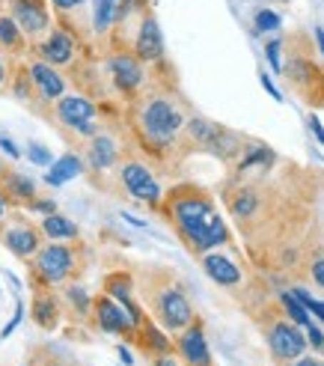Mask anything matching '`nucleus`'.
<instances>
[{"mask_svg": "<svg viewBox=\"0 0 324 366\" xmlns=\"http://www.w3.org/2000/svg\"><path fill=\"white\" fill-rule=\"evenodd\" d=\"M0 185H4V191L9 194V197H15V199H33V194H36V188H33V182L27 179V176H21V173H15V170H6V176L0 179Z\"/></svg>", "mask_w": 324, "mask_h": 366, "instance_id": "obj_22", "label": "nucleus"}, {"mask_svg": "<svg viewBox=\"0 0 324 366\" xmlns=\"http://www.w3.org/2000/svg\"><path fill=\"white\" fill-rule=\"evenodd\" d=\"M170 217L178 227V232L188 239V244L196 253H211L218 244L226 242V224L223 217L214 212L211 199L200 194H178L170 203Z\"/></svg>", "mask_w": 324, "mask_h": 366, "instance_id": "obj_1", "label": "nucleus"}, {"mask_svg": "<svg viewBox=\"0 0 324 366\" xmlns=\"http://www.w3.org/2000/svg\"><path fill=\"white\" fill-rule=\"evenodd\" d=\"M283 307H285V316H289L295 325H300V327H307V325H313V319H310V310L300 304V298L295 295V292H283Z\"/></svg>", "mask_w": 324, "mask_h": 366, "instance_id": "obj_25", "label": "nucleus"}, {"mask_svg": "<svg viewBox=\"0 0 324 366\" xmlns=\"http://www.w3.org/2000/svg\"><path fill=\"white\" fill-rule=\"evenodd\" d=\"M310 313H313V316H318V319L324 322V301H315V307L310 310Z\"/></svg>", "mask_w": 324, "mask_h": 366, "instance_id": "obj_44", "label": "nucleus"}, {"mask_svg": "<svg viewBox=\"0 0 324 366\" xmlns=\"http://www.w3.org/2000/svg\"><path fill=\"white\" fill-rule=\"evenodd\" d=\"M51 4L57 6V9H63V12H66V9H75V6H81L83 0H51Z\"/></svg>", "mask_w": 324, "mask_h": 366, "instance_id": "obj_39", "label": "nucleus"}, {"mask_svg": "<svg viewBox=\"0 0 324 366\" xmlns=\"http://www.w3.org/2000/svg\"><path fill=\"white\" fill-rule=\"evenodd\" d=\"M155 313H158L161 325H164L167 331H185V327L193 322V307H191V301L185 298V292L176 289V286L164 289V292L158 295Z\"/></svg>", "mask_w": 324, "mask_h": 366, "instance_id": "obj_5", "label": "nucleus"}, {"mask_svg": "<svg viewBox=\"0 0 324 366\" xmlns=\"http://www.w3.org/2000/svg\"><path fill=\"white\" fill-rule=\"evenodd\" d=\"M6 209H9V203H6V197L0 194V221H4V217H6Z\"/></svg>", "mask_w": 324, "mask_h": 366, "instance_id": "obj_47", "label": "nucleus"}, {"mask_svg": "<svg viewBox=\"0 0 324 366\" xmlns=\"http://www.w3.org/2000/svg\"><path fill=\"white\" fill-rule=\"evenodd\" d=\"M307 340L315 345V349H321V345H324V331H321V327H315V325H307Z\"/></svg>", "mask_w": 324, "mask_h": 366, "instance_id": "obj_34", "label": "nucleus"}, {"mask_svg": "<svg viewBox=\"0 0 324 366\" xmlns=\"http://www.w3.org/2000/svg\"><path fill=\"white\" fill-rule=\"evenodd\" d=\"M315 39H318V48H321V54H324V30H321V27H315Z\"/></svg>", "mask_w": 324, "mask_h": 366, "instance_id": "obj_48", "label": "nucleus"}, {"mask_svg": "<svg viewBox=\"0 0 324 366\" xmlns=\"http://www.w3.org/2000/svg\"><path fill=\"white\" fill-rule=\"evenodd\" d=\"M188 132H191V137L200 143V146H206V149H211L214 155H221V158H229L232 152L238 149V143L232 140L221 125H214V122H208V119H191L188 122Z\"/></svg>", "mask_w": 324, "mask_h": 366, "instance_id": "obj_9", "label": "nucleus"}, {"mask_svg": "<svg viewBox=\"0 0 324 366\" xmlns=\"http://www.w3.org/2000/svg\"><path fill=\"white\" fill-rule=\"evenodd\" d=\"M268 349L280 363H295L298 357H303L307 337L300 334V325L295 322H274L268 327Z\"/></svg>", "mask_w": 324, "mask_h": 366, "instance_id": "obj_4", "label": "nucleus"}, {"mask_svg": "<svg viewBox=\"0 0 324 366\" xmlns=\"http://www.w3.org/2000/svg\"><path fill=\"white\" fill-rule=\"evenodd\" d=\"M93 313H96V325L104 334H137V322L131 319V313L111 295H101L98 301H93Z\"/></svg>", "mask_w": 324, "mask_h": 366, "instance_id": "obj_7", "label": "nucleus"}, {"mask_svg": "<svg viewBox=\"0 0 324 366\" xmlns=\"http://www.w3.org/2000/svg\"><path fill=\"white\" fill-rule=\"evenodd\" d=\"M30 78H33L36 86H39V93H42L45 102H60V99H63L66 81L60 78V71L54 69L51 63H45V60L30 63Z\"/></svg>", "mask_w": 324, "mask_h": 366, "instance_id": "obj_15", "label": "nucleus"}, {"mask_svg": "<svg viewBox=\"0 0 324 366\" xmlns=\"http://www.w3.org/2000/svg\"><path fill=\"white\" fill-rule=\"evenodd\" d=\"M0 149H4L9 158H18V155H21V152H18L15 146H12V140H6V137H0Z\"/></svg>", "mask_w": 324, "mask_h": 366, "instance_id": "obj_40", "label": "nucleus"}, {"mask_svg": "<svg viewBox=\"0 0 324 366\" xmlns=\"http://www.w3.org/2000/svg\"><path fill=\"white\" fill-rule=\"evenodd\" d=\"M27 158H30L33 164H39V167H48V164H51V152L45 149L42 143H30V146H27Z\"/></svg>", "mask_w": 324, "mask_h": 366, "instance_id": "obj_31", "label": "nucleus"}, {"mask_svg": "<svg viewBox=\"0 0 324 366\" xmlns=\"http://www.w3.org/2000/svg\"><path fill=\"white\" fill-rule=\"evenodd\" d=\"M280 48H283V45H280L277 39L265 45V57H268V63H271V69H274V71H283V63H280Z\"/></svg>", "mask_w": 324, "mask_h": 366, "instance_id": "obj_32", "label": "nucleus"}, {"mask_svg": "<svg viewBox=\"0 0 324 366\" xmlns=\"http://www.w3.org/2000/svg\"><path fill=\"white\" fill-rule=\"evenodd\" d=\"M66 295H69V301H71V304L78 307V313H81V316L93 310V301H89V295L83 292V286H69V289H66Z\"/></svg>", "mask_w": 324, "mask_h": 366, "instance_id": "obj_28", "label": "nucleus"}, {"mask_svg": "<svg viewBox=\"0 0 324 366\" xmlns=\"http://www.w3.org/2000/svg\"><path fill=\"white\" fill-rule=\"evenodd\" d=\"M119 357H122V363H125V366H131V363H134L131 352H128V349H122V345H119Z\"/></svg>", "mask_w": 324, "mask_h": 366, "instance_id": "obj_42", "label": "nucleus"}, {"mask_svg": "<svg viewBox=\"0 0 324 366\" xmlns=\"http://www.w3.org/2000/svg\"><path fill=\"white\" fill-rule=\"evenodd\" d=\"M24 30L15 24L12 15H0V45L9 48V51H21V42H24Z\"/></svg>", "mask_w": 324, "mask_h": 366, "instance_id": "obj_24", "label": "nucleus"}, {"mask_svg": "<svg viewBox=\"0 0 324 366\" xmlns=\"http://www.w3.org/2000/svg\"><path fill=\"white\" fill-rule=\"evenodd\" d=\"M39 51V57L51 66H66L71 57H75V39L66 33V30H51L45 36V42L36 48Z\"/></svg>", "mask_w": 324, "mask_h": 366, "instance_id": "obj_16", "label": "nucleus"}, {"mask_svg": "<svg viewBox=\"0 0 324 366\" xmlns=\"http://www.w3.org/2000/svg\"><path fill=\"white\" fill-rule=\"evenodd\" d=\"M39 366H71V363H63V360H57V357H48V360H42Z\"/></svg>", "mask_w": 324, "mask_h": 366, "instance_id": "obj_46", "label": "nucleus"}, {"mask_svg": "<svg viewBox=\"0 0 324 366\" xmlns=\"http://www.w3.org/2000/svg\"><path fill=\"white\" fill-rule=\"evenodd\" d=\"M57 119L66 128H75L78 134L86 137H96L98 134V125H96V104L83 99V96H63L57 102Z\"/></svg>", "mask_w": 324, "mask_h": 366, "instance_id": "obj_6", "label": "nucleus"}, {"mask_svg": "<svg viewBox=\"0 0 324 366\" xmlns=\"http://www.w3.org/2000/svg\"><path fill=\"white\" fill-rule=\"evenodd\" d=\"M6 86V63H4V57H0V89Z\"/></svg>", "mask_w": 324, "mask_h": 366, "instance_id": "obj_45", "label": "nucleus"}, {"mask_svg": "<svg viewBox=\"0 0 324 366\" xmlns=\"http://www.w3.org/2000/svg\"><path fill=\"white\" fill-rule=\"evenodd\" d=\"M203 268L218 286H238L241 283V268L223 253H206L203 256Z\"/></svg>", "mask_w": 324, "mask_h": 366, "instance_id": "obj_17", "label": "nucleus"}, {"mask_svg": "<svg viewBox=\"0 0 324 366\" xmlns=\"http://www.w3.org/2000/svg\"><path fill=\"white\" fill-rule=\"evenodd\" d=\"M155 366H178V363H176V357H170V355H158Z\"/></svg>", "mask_w": 324, "mask_h": 366, "instance_id": "obj_41", "label": "nucleus"}, {"mask_svg": "<svg viewBox=\"0 0 324 366\" xmlns=\"http://www.w3.org/2000/svg\"><path fill=\"white\" fill-rule=\"evenodd\" d=\"M48 239H54V242H71V239H78V227H75V221H69L66 214H45L42 217V227H39Z\"/></svg>", "mask_w": 324, "mask_h": 366, "instance_id": "obj_21", "label": "nucleus"}, {"mask_svg": "<svg viewBox=\"0 0 324 366\" xmlns=\"http://www.w3.org/2000/svg\"><path fill=\"white\" fill-rule=\"evenodd\" d=\"M268 161H274L271 149H265V146H256L253 152H250V155H244V158H241V170L253 167V164H268Z\"/></svg>", "mask_w": 324, "mask_h": 366, "instance_id": "obj_30", "label": "nucleus"}, {"mask_svg": "<svg viewBox=\"0 0 324 366\" xmlns=\"http://www.w3.org/2000/svg\"><path fill=\"white\" fill-rule=\"evenodd\" d=\"M86 158H89V167H93V170L113 167V161H116V143L107 137V134H96L93 140H89Z\"/></svg>", "mask_w": 324, "mask_h": 366, "instance_id": "obj_18", "label": "nucleus"}, {"mask_svg": "<svg viewBox=\"0 0 324 366\" xmlns=\"http://www.w3.org/2000/svg\"><path fill=\"white\" fill-rule=\"evenodd\" d=\"M137 334H140V342H143V349H149V352H158V355H170V340L158 331L155 325H149V322H143L140 327H137Z\"/></svg>", "mask_w": 324, "mask_h": 366, "instance_id": "obj_23", "label": "nucleus"}, {"mask_svg": "<svg viewBox=\"0 0 324 366\" xmlns=\"http://www.w3.org/2000/svg\"><path fill=\"white\" fill-rule=\"evenodd\" d=\"M33 209H36V212H45V214L57 212V209H54V199H33Z\"/></svg>", "mask_w": 324, "mask_h": 366, "instance_id": "obj_36", "label": "nucleus"}, {"mask_svg": "<svg viewBox=\"0 0 324 366\" xmlns=\"http://www.w3.org/2000/svg\"><path fill=\"white\" fill-rule=\"evenodd\" d=\"M122 185L128 188V194L140 203H149V206H158L161 199V185L155 182V176L143 167L137 161H128L122 164Z\"/></svg>", "mask_w": 324, "mask_h": 366, "instance_id": "obj_8", "label": "nucleus"}, {"mask_svg": "<svg viewBox=\"0 0 324 366\" xmlns=\"http://www.w3.org/2000/svg\"><path fill=\"white\" fill-rule=\"evenodd\" d=\"M259 81H262V86L268 89V96H271L274 102H283V96H280V89L274 86V81H271V78H268V75H265V71H262V75H259Z\"/></svg>", "mask_w": 324, "mask_h": 366, "instance_id": "obj_35", "label": "nucleus"}, {"mask_svg": "<svg viewBox=\"0 0 324 366\" xmlns=\"http://www.w3.org/2000/svg\"><path fill=\"white\" fill-rule=\"evenodd\" d=\"M178 355L188 366H211V352L200 325H188L185 334L178 337Z\"/></svg>", "mask_w": 324, "mask_h": 366, "instance_id": "obj_13", "label": "nucleus"}, {"mask_svg": "<svg viewBox=\"0 0 324 366\" xmlns=\"http://www.w3.org/2000/svg\"><path fill=\"white\" fill-rule=\"evenodd\" d=\"M21 316H24V307H21V304H18V307H15V316L9 319V325L4 327V331H0V340H6V337H9L12 331H15V327H18V322H21Z\"/></svg>", "mask_w": 324, "mask_h": 366, "instance_id": "obj_33", "label": "nucleus"}, {"mask_svg": "<svg viewBox=\"0 0 324 366\" xmlns=\"http://www.w3.org/2000/svg\"><path fill=\"white\" fill-rule=\"evenodd\" d=\"M182 125H185V117L167 99H149L140 111V128L155 146H170L176 134L182 132Z\"/></svg>", "mask_w": 324, "mask_h": 366, "instance_id": "obj_2", "label": "nucleus"}, {"mask_svg": "<svg viewBox=\"0 0 324 366\" xmlns=\"http://www.w3.org/2000/svg\"><path fill=\"white\" fill-rule=\"evenodd\" d=\"M71 268H75V250L66 244H48L36 253V259H33V274L42 286L63 283L71 274Z\"/></svg>", "mask_w": 324, "mask_h": 366, "instance_id": "obj_3", "label": "nucleus"}, {"mask_svg": "<svg viewBox=\"0 0 324 366\" xmlns=\"http://www.w3.org/2000/svg\"><path fill=\"white\" fill-rule=\"evenodd\" d=\"M116 18V0H96V33H107Z\"/></svg>", "mask_w": 324, "mask_h": 366, "instance_id": "obj_27", "label": "nucleus"}, {"mask_svg": "<svg viewBox=\"0 0 324 366\" xmlns=\"http://www.w3.org/2000/svg\"><path fill=\"white\" fill-rule=\"evenodd\" d=\"M33 322L42 327V331H54L60 322V307L54 301L48 292H39V295L33 298Z\"/></svg>", "mask_w": 324, "mask_h": 366, "instance_id": "obj_19", "label": "nucleus"}, {"mask_svg": "<svg viewBox=\"0 0 324 366\" xmlns=\"http://www.w3.org/2000/svg\"><path fill=\"white\" fill-rule=\"evenodd\" d=\"M256 209H259V197L250 188H241L232 197V214L236 217H250V214H256Z\"/></svg>", "mask_w": 324, "mask_h": 366, "instance_id": "obj_26", "label": "nucleus"}, {"mask_svg": "<svg viewBox=\"0 0 324 366\" xmlns=\"http://www.w3.org/2000/svg\"><path fill=\"white\" fill-rule=\"evenodd\" d=\"M310 128H313V134L318 137V143L324 146V125L318 122V117H310Z\"/></svg>", "mask_w": 324, "mask_h": 366, "instance_id": "obj_38", "label": "nucleus"}, {"mask_svg": "<svg viewBox=\"0 0 324 366\" xmlns=\"http://www.w3.org/2000/svg\"><path fill=\"white\" fill-rule=\"evenodd\" d=\"M277 27H280V15L277 12H271V9H259L256 12V30L259 33H271Z\"/></svg>", "mask_w": 324, "mask_h": 366, "instance_id": "obj_29", "label": "nucleus"}, {"mask_svg": "<svg viewBox=\"0 0 324 366\" xmlns=\"http://www.w3.org/2000/svg\"><path fill=\"white\" fill-rule=\"evenodd\" d=\"M134 54L143 63H152V60L164 57V36H161V27H158V21L152 15H146L140 21L137 39H134Z\"/></svg>", "mask_w": 324, "mask_h": 366, "instance_id": "obj_12", "label": "nucleus"}, {"mask_svg": "<svg viewBox=\"0 0 324 366\" xmlns=\"http://www.w3.org/2000/svg\"><path fill=\"white\" fill-rule=\"evenodd\" d=\"M143 60L137 54H113L111 57V78L116 84V89L122 93H134V89L143 84Z\"/></svg>", "mask_w": 324, "mask_h": 366, "instance_id": "obj_11", "label": "nucleus"}, {"mask_svg": "<svg viewBox=\"0 0 324 366\" xmlns=\"http://www.w3.org/2000/svg\"><path fill=\"white\" fill-rule=\"evenodd\" d=\"M0 242L6 244V250L9 253H15L18 259H30V256H36L42 247V239H39V229H36L33 224H27V221H21V224H15V227H9V229H4L0 232Z\"/></svg>", "mask_w": 324, "mask_h": 366, "instance_id": "obj_10", "label": "nucleus"}, {"mask_svg": "<svg viewBox=\"0 0 324 366\" xmlns=\"http://www.w3.org/2000/svg\"><path fill=\"white\" fill-rule=\"evenodd\" d=\"M12 18L27 36H39L48 30V12L39 0H12Z\"/></svg>", "mask_w": 324, "mask_h": 366, "instance_id": "obj_14", "label": "nucleus"}, {"mask_svg": "<svg viewBox=\"0 0 324 366\" xmlns=\"http://www.w3.org/2000/svg\"><path fill=\"white\" fill-rule=\"evenodd\" d=\"M295 366H321V363H318L315 357H298V360H295Z\"/></svg>", "mask_w": 324, "mask_h": 366, "instance_id": "obj_43", "label": "nucleus"}, {"mask_svg": "<svg viewBox=\"0 0 324 366\" xmlns=\"http://www.w3.org/2000/svg\"><path fill=\"white\" fill-rule=\"evenodd\" d=\"M81 158L78 155H63L60 161H54L51 164V170L45 173V182L51 188H60V185H66V182H71L75 176H81Z\"/></svg>", "mask_w": 324, "mask_h": 366, "instance_id": "obj_20", "label": "nucleus"}, {"mask_svg": "<svg viewBox=\"0 0 324 366\" xmlns=\"http://www.w3.org/2000/svg\"><path fill=\"white\" fill-rule=\"evenodd\" d=\"M313 280L324 289V259H315V262H313Z\"/></svg>", "mask_w": 324, "mask_h": 366, "instance_id": "obj_37", "label": "nucleus"}]
</instances>
